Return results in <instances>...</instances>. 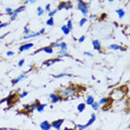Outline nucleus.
Wrapping results in <instances>:
<instances>
[{
    "label": "nucleus",
    "mask_w": 130,
    "mask_h": 130,
    "mask_svg": "<svg viewBox=\"0 0 130 130\" xmlns=\"http://www.w3.org/2000/svg\"><path fill=\"white\" fill-rule=\"evenodd\" d=\"M78 91H79V86H76V85H69L67 87H62V88H59L57 90V93L59 95V97L63 100H68L69 98L74 97L76 96Z\"/></svg>",
    "instance_id": "f257e3e1"
},
{
    "label": "nucleus",
    "mask_w": 130,
    "mask_h": 130,
    "mask_svg": "<svg viewBox=\"0 0 130 130\" xmlns=\"http://www.w3.org/2000/svg\"><path fill=\"white\" fill-rule=\"evenodd\" d=\"M127 92H128V89H127L126 86H120V87H118V88H115V89L110 92L109 98H110L112 101L121 100V99L124 98V96L127 95Z\"/></svg>",
    "instance_id": "f03ea898"
},
{
    "label": "nucleus",
    "mask_w": 130,
    "mask_h": 130,
    "mask_svg": "<svg viewBox=\"0 0 130 130\" xmlns=\"http://www.w3.org/2000/svg\"><path fill=\"white\" fill-rule=\"evenodd\" d=\"M77 9L82 14L84 18H87L89 16V4H87L84 0H78L77 1Z\"/></svg>",
    "instance_id": "7ed1b4c3"
},
{
    "label": "nucleus",
    "mask_w": 130,
    "mask_h": 130,
    "mask_svg": "<svg viewBox=\"0 0 130 130\" xmlns=\"http://www.w3.org/2000/svg\"><path fill=\"white\" fill-rule=\"evenodd\" d=\"M96 119H97V116H96V113H91V115H90V119L87 121V123H85V124L77 123V124H76V130H85V129L89 128V127L91 126L92 123L96 122Z\"/></svg>",
    "instance_id": "20e7f679"
},
{
    "label": "nucleus",
    "mask_w": 130,
    "mask_h": 130,
    "mask_svg": "<svg viewBox=\"0 0 130 130\" xmlns=\"http://www.w3.org/2000/svg\"><path fill=\"white\" fill-rule=\"evenodd\" d=\"M98 103H99L100 106H103V110H107L108 107H110V105L112 103V100L109 97H102L99 101H98Z\"/></svg>",
    "instance_id": "39448f33"
},
{
    "label": "nucleus",
    "mask_w": 130,
    "mask_h": 130,
    "mask_svg": "<svg viewBox=\"0 0 130 130\" xmlns=\"http://www.w3.org/2000/svg\"><path fill=\"white\" fill-rule=\"evenodd\" d=\"M31 70H32V68L31 69H29L28 71H26V72H22L20 76H18V77H16V78H14V79L11 80V84H12V86H15V85H17L18 82H20L22 79H26L27 78V76H28V72H30Z\"/></svg>",
    "instance_id": "423d86ee"
},
{
    "label": "nucleus",
    "mask_w": 130,
    "mask_h": 130,
    "mask_svg": "<svg viewBox=\"0 0 130 130\" xmlns=\"http://www.w3.org/2000/svg\"><path fill=\"white\" fill-rule=\"evenodd\" d=\"M39 52H46V53H48V54H51V53H53V49L50 48L49 46L42 47V48H40V49H38V50L33 51V52L31 53V56H35V54H37V53H39Z\"/></svg>",
    "instance_id": "0eeeda50"
},
{
    "label": "nucleus",
    "mask_w": 130,
    "mask_h": 130,
    "mask_svg": "<svg viewBox=\"0 0 130 130\" xmlns=\"http://www.w3.org/2000/svg\"><path fill=\"white\" fill-rule=\"evenodd\" d=\"M48 99L49 101H50L51 103H58V102H60V101H62V99L60 97H59V95L57 92H52V93H50V95L48 96Z\"/></svg>",
    "instance_id": "6e6552de"
},
{
    "label": "nucleus",
    "mask_w": 130,
    "mask_h": 130,
    "mask_svg": "<svg viewBox=\"0 0 130 130\" xmlns=\"http://www.w3.org/2000/svg\"><path fill=\"white\" fill-rule=\"evenodd\" d=\"M64 119H57V120H54L52 121V122H50L51 123V128H53V129H56V130H60L61 128V126L64 123Z\"/></svg>",
    "instance_id": "1a4fd4ad"
},
{
    "label": "nucleus",
    "mask_w": 130,
    "mask_h": 130,
    "mask_svg": "<svg viewBox=\"0 0 130 130\" xmlns=\"http://www.w3.org/2000/svg\"><path fill=\"white\" fill-rule=\"evenodd\" d=\"M92 47H93V49H95L96 51H98L99 53H103L102 52V46H101V42H100V40H98V39H93L92 40Z\"/></svg>",
    "instance_id": "9d476101"
},
{
    "label": "nucleus",
    "mask_w": 130,
    "mask_h": 130,
    "mask_svg": "<svg viewBox=\"0 0 130 130\" xmlns=\"http://www.w3.org/2000/svg\"><path fill=\"white\" fill-rule=\"evenodd\" d=\"M61 61H62V60H61V59H59V58H51V59H48V60L43 61V62H42V66H45V67H50V66H52V64L57 63V62H61Z\"/></svg>",
    "instance_id": "9b49d317"
},
{
    "label": "nucleus",
    "mask_w": 130,
    "mask_h": 130,
    "mask_svg": "<svg viewBox=\"0 0 130 130\" xmlns=\"http://www.w3.org/2000/svg\"><path fill=\"white\" fill-rule=\"evenodd\" d=\"M33 48V43L32 42H27V43H22L21 46L19 47V51L20 52H25V51H28L30 49Z\"/></svg>",
    "instance_id": "f8f14e48"
},
{
    "label": "nucleus",
    "mask_w": 130,
    "mask_h": 130,
    "mask_svg": "<svg viewBox=\"0 0 130 130\" xmlns=\"http://www.w3.org/2000/svg\"><path fill=\"white\" fill-rule=\"evenodd\" d=\"M108 48L110 49V50H119V51L127 50V47H122V46L118 45V43H111V45H109Z\"/></svg>",
    "instance_id": "ddd939ff"
},
{
    "label": "nucleus",
    "mask_w": 130,
    "mask_h": 130,
    "mask_svg": "<svg viewBox=\"0 0 130 130\" xmlns=\"http://www.w3.org/2000/svg\"><path fill=\"white\" fill-rule=\"evenodd\" d=\"M72 58L71 57V54H70L68 51H63V50H59L58 51V53H57V58H59V59H61L62 60V58Z\"/></svg>",
    "instance_id": "4468645a"
},
{
    "label": "nucleus",
    "mask_w": 130,
    "mask_h": 130,
    "mask_svg": "<svg viewBox=\"0 0 130 130\" xmlns=\"http://www.w3.org/2000/svg\"><path fill=\"white\" fill-rule=\"evenodd\" d=\"M39 127H40L41 130H50L51 129V123L49 122L48 120H43V121L40 122Z\"/></svg>",
    "instance_id": "2eb2a0df"
},
{
    "label": "nucleus",
    "mask_w": 130,
    "mask_h": 130,
    "mask_svg": "<svg viewBox=\"0 0 130 130\" xmlns=\"http://www.w3.org/2000/svg\"><path fill=\"white\" fill-rule=\"evenodd\" d=\"M39 36H40L39 31H36V32H30L29 35H27V36H23V39H25V40H30V39L39 37Z\"/></svg>",
    "instance_id": "dca6fc26"
},
{
    "label": "nucleus",
    "mask_w": 130,
    "mask_h": 130,
    "mask_svg": "<svg viewBox=\"0 0 130 130\" xmlns=\"http://www.w3.org/2000/svg\"><path fill=\"white\" fill-rule=\"evenodd\" d=\"M51 77L52 78H64V77H75L74 75H71V74H69V72H60V74H58V75H51Z\"/></svg>",
    "instance_id": "f3484780"
},
{
    "label": "nucleus",
    "mask_w": 130,
    "mask_h": 130,
    "mask_svg": "<svg viewBox=\"0 0 130 130\" xmlns=\"http://www.w3.org/2000/svg\"><path fill=\"white\" fill-rule=\"evenodd\" d=\"M116 14L118 16L119 19H123L124 16H126V11H124L122 8H119V9H116Z\"/></svg>",
    "instance_id": "a211bd4d"
},
{
    "label": "nucleus",
    "mask_w": 130,
    "mask_h": 130,
    "mask_svg": "<svg viewBox=\"0 0 130 130\" xmlns=\"http://www.w3.org/2000/svg\"><path fill=\"white\" fill-rule=\"evenodd\" d=\"M95 97H92V96H87L86 97V101H85V103H86V106H91L93 102H95Z\"/></svg>",
    "instance_id": "6ab92c4d"
},
{
    "label": "nucleus",
    "mask_w": 130,
    "mask_h": 130,
    "mask_svg": "<svg viewBox=\"0 0 130 130\" xmlns=\"http://www.w3.org/2000/svg\"><path fill=\"white\" fill-rule=\"evenodd\" d=\"M23 11H26V6H20V7H18V8H16V9H14V12L12 14H16V15H19L20 12H23Z\"/></svg>",
    "instance_id": "aec40b11"
},
{
    "label": "nucleus",
    "mask_w": 130,
    "mask_h": 130,
    "mask_svg": "<svg viewBox=\"0 0 130 130\" xmlns=\"http://www.w3.org/2000/svg\"><path fill=\"white\" fill-rule=\"evenodd\" d=\"M59 50H63V51H68V45L64 41H60L59 42Z\"/></svg>",
    "instance_id": "412c9836"
},
{
    "label": "nucleus",
    "mask_w": 130,
    "mask_h": 130,
    "mask_svg": "<svg viewBox=\"0 0 130 130\" xmlns=\"http://www.w3.org/2000/svg\"><path fill=\"white\" fill-rule=\"evenodd\" d=\"M47 103H39V106L37 107V109H36V111H38L39 113H41V112H43L45 111V109H46V107H47Z\"/></svg>",
    "instance_id": "4be33fe9"
},
{
    "label": "nucleus",
    "mask_w": 130,
    "mask_h": 130,
    "mask_svg": "<svg viewBox=\"0 0 130 130\" xmlns=\"http://www.w3.org/2000/svg\"><path fill=\"white\" fill-rule=\"evenodd\" d=\"M85 109H86V103H85V102H81V103H79V105L77 106V111H78L79 113L84 112Z\"/></svg>",
    "instance_id": "5701e85b"
},
{
    "label": "nucleus",
    "mask_w": 130,
    "mask_h": 130,
    "mask_svg": "<svg viewBox=\"0 0 130 130\" xmlns=\"http://www.w3.org/2000/svg\"><path fill=\"white\" fill-rule=\"evenodd\" d=\"M66 10V1H61L57 7V11H61V10Z\"/></svg>",
    "instance_id": "b1692460"
},
{
    "label": "nucleus",
    "mask_w": 130,
    "mask_h": 130,
    "mask_svg": "<svg viewBox=\"0 0 130 130\" xmlns=\"http://www.w3.org/2000/svg\"><path fill=\"white\" fill-rule=\"evenodd\" d=\"M45 14V9L42 7H37V16L38 17H42Z\"/></svg>",
    "instance_id": "393cba45"
},
{
    "label": "nucleus",
    "mask_w": 130,
    "mask_h": 130,
    "mask_svg": "<svg viewBox=\"0 0 130 130\" xmlns=\"http://www.w3.org/2000/svg\"><path fill=\"white\" fill-rule=\"evenodd\" d=\"M60 29H61V31H62V32H63V35H69V33L70 32H71V31H70L69 29H68V28H67L66 27V25H63V26H61V28H60Z\"/></svg>",
    "instance_id": "a878e982"
},
{
    "label": "nucleus",
    "mask_w": 130,
    "mask_h": 130,
    "mask_svg": "<svg viewBox=\"0 0 130 130\" xmlns=\"http://www.w3.org/2000/svg\"><path fill=\"white\" fill-rule=\"evenodd\" d=\"M46 25L49 26V27H53L54 26V19L53 18H48V20L46 21Z\"/></svg>",
    "instance_id": "bb28decb"
},
{
    "label": "nucleus",
    "mask_w": 130,
    "mask_h": 130,
    "mask_svg": "<svg viewBox=\"0 0 130 130\" xmlns=\"http://www.w3.org/2000/svg\"><path fill=\"white\" fill-rule=\"evenodd\" d=\"M66 27L68 28V29H69L70 31L72 30V28H74V22H72V19H68V21H67Z\"/></svg>",
    "instance_id": "cd10ccee"
},
{
    "label": "nucleus",
    "mask_w": 130,
    "mask_h": 130,
    "mask_svg": "<svg viewBox=\"0 0 130 130\" xmlns=\"http://www.w3.org/2000/svg\"><path fill=\"white\" fill-rule=\"evenodd\" d=\"M12 12H14V8H11V7H7V8H5V14H6V15L11 16V15H12Z\"/></svg>",
    "instance_id": "c85d7f7f"
},
{
    "label": "nucleus",
    "mask_w": 130,
    "mask_h": 130,
    "mask_svg": "<svg viewBox=\"0 0 130 130\" xmlns=\"http://www.w3.org/2000/svg\"><path fill=\"white\" fill-rule=\"evenodd\" d=\"M87 22H88V18H81L79 20V27H84Z\"/></svg>",
    "instance_id": "c756f323"
},
{
    "label": "nucleus",
    "mask_w": 130,
    "mask_h": 130,
    "mask_svg": "<svg viewBox=\"0 0 130 130\" xmlns=\"http://www.w3.org/2000/svg\"><path fill=\"white\" fill-rule=\"evenodd\" d=\"M91 108L93 109V110H96V111H97V110H99L100 105H99V103H98V101H95V102L92 103V105H91Z\"/></svg>",
    "instance_id": "7c9ffc66"
},
{
    "label": "nucleus",
    "mask_w": 130,
    "mask_h": 130,
    "mask_svg": "<svg viewBox=\"0 0 130 130\" xmlns=\"http://www.w3.org/2000/svg\"><path fill=\"white\" fill-rule=\"evenodd\" d=\"M72 1H66V10L67 11H69V10L72 9Z\"/></svg>",
    "instance_id": "2f4dec72"
},
{
    "label": "nucleus",
    "mask_w": 130,
    "mask_h": 130,
    "mask_svg": "<svg viewBox=\"0 0 130 130\" xmlns=\"http://www.w3.org/2000/svg\"><path fill=\"white\" fill-rule=\"evenodd\" d=\"M28 26H29V25H27V26H26L25 28H23V35H25V36L29 35V33L31 32V30L29 29V27H28Z\"/></svg>",
    "instance_id": "473e14b6"
},
{
    "label": "nucleus",
    "mask_w": 130,
    "mask_h": 130,
    "mask_svg": "<svg viewBox=\"0 0 130 130\" xmlns=\"http://www.w3.org/2000/svg\"><path fill=\"white\" fill-rule=\"evenodd\" d=\"M57 12H58V11H57V9H51V11L48 12V17L49 18H53V16L56 15Z\"/></svg>",
    "instance_id": "72a5a7b5"
},
{
    "label": "nucleus",
    "mask_w": 130,
    "mask_h": 130,
    "mask_svg": "<svg viewBox=\"0 0 130 130\" xmlns=\"http://www.w3.org/2000/svg\"><path fill=\"white\" fill-rule=\"evenodd\" d=\"M28 96V91H22L21 93H19V95H18V98H19V99H22V98H25V97H27Z\"/></svg>",
    "instance_id": "f704fd0d"
},
{
    "label": "nucleus",
    "mask_w": 130,
    "mask_h": 130,
    "mask_svg": "<svg viewBox=\"0 0 130 130\" xmlns=\"http://www.w3.org/2000/svg\"><path fill=\"white\" fill-rule=\"evenodd\" d=\"M85 40H86V36H85V35L80 36V37L78 38V42H79V43H82V42H84Z\"/></svg>",
    "instance_id": "c9c22d12"
},
{
    "label": "nucleus",
    "mask_w": 130,
    "mask_h": 130,
    "mask_svg": "<svg viewBox=\"0 0 130 130\" xmlns=\"http://www.w3.org/2000/svg\"><path fill=\"white\" fill-rule=\"evenodd\" d=\"M50 12L51 11V5L50 4H47L46 5V7H45V12Z\"/></svg>",
    "instance_id": "e433bc0d"
},
{
    "label": "nucleus",
    "mask_w": 130,
    "mask_h": 130,
    "mask_svg": "<svg viewBox=\"0 0 130 130\" xmlns=\"http://www.w3.org/2000/svg\"><path fill=\"white\" fill-rule=\"evenodd\" d=\"M18 18V15H16V14H12L11 16H10V21H15L16 19Z\"/></svg>",
    "instance_id": "4c0bfd02"
},
{
    "label": "nucleus",
    "mask_w": 130,
    "mask_h": 130,
    "mask_svg": "<svg viewBox=\"0 0 130 130\" xmlns=\"http://www.w3.org/2000/svg\"><path fill=\"white\" fill-rule=\"evenodd\" d=\"M25 59H20L19 60V62H18V67H20V68H21V67H23V64H25Z\"/></svg>",
    "instance_id": "58836bf2"
},
{
    "label": "nucleus",
    "mask_w": 130,
    "mask_h": 130,
    "mask_svg": "<svg viewBox=\"0 0 130 130\" xmlns=\"http://www.w3.org/2000/svg\"><path fill=\"white\" fill-rule=\"evenodd\" d=\"M9 23H10V22H2V23H0V29L8 27V26H9Z\"/></svg>",
    "instance_id": "ea45409f"
},
{
    "label": "nucleus",
    "mask_w": 130,
    "mask_h": 130,
    "mask_svg": "<svg viewBox=\"0 0 130 130\" xmlns=\"http://www.w3.org/2000/svg\"><path fill=\"white\" fill-rule=\"evenodd\" d=\"M84 54H85V56H87V57H90V58H92V57H93V53L89 52V51H84Z\"/></svg>",
    "instance_id": "a19ab883"
},
{
    "label": "nucleus",
    "mask_w": 130,
    "mask_h": 130,
    "mask_svg": "<svg viewBox=\"0 0 130 130\" xmlns=\"http://www.w3.org/2000/svg\"><path fill=\"white\" fill-rule=\"evenodd\" d=\"M12 56H15V52L14 51H7V57H12Z\"/></svg>",
    "instance_id": "79ce46f5"
},
{
    "label": "nucleus",
    "mask_w": 130,
    "mask_h": 130,
    "mask_svg": "<svg viewBox=\"0 0 130 130\" xmlns=\"http://www.w3.org/2000/svg\"><path fill=\"white\" fill-rule=\"evenodd\" d=\"M97 17H98L97 15H89V18H90V19H92V20L97 19Z\"/></svg>",
    "instance_id": "37998d69"
},
{
    "label": "nucleus",
    "mask_w": 130,
    "mask_h": 130,
    "mask_svg": "<svg viewBox=\"0 0 130 130\" xmlns=\"http://www.w3.org/2000/svg\"><path fill=\"white\" fill-rule=\"evenodd\" d=\"M45 32H46V29H45V28H41V29L39 30V33H40V35H45Z\"/></svg>",
    "instance_id": "c03bdc74"
},
{
    "label": "nucleus",
    "mask_w": 130,
    "mask_h": 130,
    "mask_svg": "<svg viewBox=\"0 0 130 130\" xmlns=\"http://www.w3.org/2000/svg\"><path fill=\"white\" fill-rule=\"evenodd\" d=\"M106 17H107V14H102V15H101V18H100V20H103V19H106Z\"/></svg>",
    "instance_id": "a18cd8bd"
},
{
    "label": "nucleus",
    "mask_w": 130,
    "mask_h": 130,
    "mask_svg": "<svg viewBox=\"0 0 130 130\" xmlns=\"http://www.w3.org/2000/svg\"><path fill=\"white\" fill-rule=\"evenodd\" d=\"M63 130H76V129H72V128H69V127H64Z\"/></svg>",
    "instance_id": "49530a36"
},
{
    "label": "nucleus",
    "mask_w": 130,
    "mask_h": 130,
    "mask_svg": "<svg viewBox=\"0 0 130 130\" xmlns=\"http://www.w3.org/2000/svg\"><path fill=\"white\" fill-rule=\"evenodd\" d=\"M27 5H29V0H26V1L23 2V6H27Z\"/></svg>",
    "instance_id": "de8ad7c7"
},
{
    "label": "nucleus",
    "mask_w": 130,
    "mask_h": 130,
    "mask_svg": "<svg viewBox=\"0 0 130 130\" xmlns=\"http://www.w3.org/2000/svg\"><path fill=\"white\" fill-rule=\"evenodd\" d=\"M35 4H36L35 0H31V1H29V5H35Z\"/></svg>",
    "instance_id": "09e8293b"
},
{
    "label": "nucleus",
    "mask_w": 130,
    "mask_h": 130,
    "mask_svg": "<svg viewBox=\"0 0 130 130\" xmlns=\"http://www.w3.org/2000/svg\"><path fill=\"white\" fill-rule=\"evenodd\" d=\"M11 130H20V129H14V128H11Z\"/></svg>",
    "instance_id": "8fccbe9b"
},
{
    "label": "nucleus",
    "mask_w": 130,
    "mask_h": 130,
    "mask_svg": "<svg viewBox=\"0 0 130 130\" xmlns=\"http://www.w3.org/2000/svg\"><path fill=\"white\" fill-rule=\"evenodd\" d=\"M1 39H4V38H2V36H0V40H1Z\"/></svg>",
    "instance_id": "3c124183"
},
{
    "label": "nucleus",
    "mask_w": 130,
    "mask_h": 130,
    "mask_svg": "<svg viewBox=\"0 0 130 130\" xmlns=\"http://www.w3.org/2000/svg\"><path fill=\"white\" fill-rule=\"evenodd\" d=\"M96 130H102V129H96Z\"/></svg>",
    "instance_id": "603ef678"
}]
</instances>
